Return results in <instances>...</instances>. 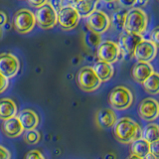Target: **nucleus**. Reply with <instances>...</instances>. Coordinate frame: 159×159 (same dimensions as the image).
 <instances>
[{
  "label": "nucleus",
  "instance_id": "30",
  "mask_svg": "<svg viewBox=\"0 0 159 159\" xmlns=\"http://www.w3.org/2000/svg\"><path fill=\"white\" fill-rule=\"evenodd\" d=\"M159 28L156 27L155 29L153 30V31L151 32V35H150V37H151V40L150 41L153 43V44H155L156 46H158V44H159Z\"/></svg>",
  "mask_w": 159,
  "mask_h": 159
},
{
  "label": "nucleus",
  "instance_id": "2",
  "mask_svg": "<svg viewBox=\"0 0 159 159\" xmlns=\"http://www.w3.org/2000/svg\"><path fill=\"white\" fill-rule=\"evenodd\" d=\"M147 15L142 9L132 8L125 15L123 29L126 33L141 35L147 28Z\"/></svg>",
  "mask_w": 159,
  "mask_h": 159
},
{
  "label": "nucleus",
  "instance_id": "39",
  "mask_svg": "<svg viewBox=\"0 0 159 159\" xmlns=\"http://www.w3.org/2000/svg\"><path fill=\"white\" fill-rule=\"evenodd\" d=\"M103 1H106V2H113V1H116V0H103Z\"/></svg>",
  "mask_w": 159,
  "mask_h": 159
},
{
  "label": "nucleus",
  "instance_id": "25",
  "mask_svg": "<svg viewBox=\"0 0 159 159\" xmlns=\"http://www.w3.org/2000/svg\"><path fill=\"white\" fill-rule=\"evenodd\" d=\"M126 11H117L112 15L111 22L116 30L121 31L124 26V20H125Z\"/></svg>",
  "mask_w": 159,
  "mask_h": 159
},
{
  "label": "nucleus",
  "instance_id": "22",
  "mask_svg": "<svg viewBox=\"0 0 159 159\" xmlns=\"http://www.w3.org/2000/svg\"><path fill=\"white\" fill-rule=\"evenodd\" d=\"M143 89L145 92L150 94H158L159 93V75L154 72L150 77H148L145 81L142 83Z\"/></svg>",
  "mask_w": 159,
  "mask_h": 159
},
{
  "label": "nucleus",
  "instance_id": "3",
  "mask_svg": "<svg viewBox=\"0 0 159 159\" xmlns=\"http://www.w3.org/2000/svg\"><path fill=\"white\" fill-rule=\"evenodd\" d=\"M108 102L112 108L117 111L127 109L133 102V94L125 87H116L109 93Z\"/></svg>",
  "mask_w": 159,
  "mask_h": 159
},
{
  "label": "nucleus",
  "instance_id": "18",
  "mask_svg": "<svg viewBox=\"0 0 159 159\" xmlns=\"http://www.w3.org/2000/svg\"><path fill=\"white\" fill-rule=\"evenodd\" d=\"M93 70L102 83L108 82L113 76V67L111 64L102 61H98L94 64Z\"/></svg>",
  "mask_w": 159,
  "mask_h": 159
},
{
  "label": "nucleus",
  "instance_id": "12",
  "mask_svg": "<svg viewBox=\"0 0 159 159\" xmlns=\"http://www.w3.org/2000/svg\"><path fill=\"white\" fill-rule=\"evenodd\" d=\"M157 54V46L153 44L150 40H142L139 43L135 50H134L133 57L138 62L150 63L152 60L156 57Z\"/></svg>",
  "mask_w": 159,
  "mask_h": 159
},
{
  "label": "nucleus",
  "instance_id": "4",
  "mask_svg": "<svg viewBox=\"0 0 159 159\" xmlns=\"http://www.w3.org/2000/svg\"><path fill=\"white\" fill-rule=\"evenodd\" d=\"M77 81L81 89L88 93L97 91L102 84L92 67H84L80 70Z\"/></svg>",
  "mask_w": 159,
  "mask_h": 159
},
{
  "label": "nucleus",
  "instance_id": "21",
  "mask_svg": "<svg viewBox=\"0 0 159 159\" xmlns=\"http://www.w3.org/2000/svg\"><path fill=\"white\" fill-rule=\"evenodd\" d=\"M97 0H81L76 6L75 9L77 10L80 17H88L93 11L96 10Z\"/></svg>",
  "mask_w": 159,
  "mask_h": 159
},
{
  "label": "nucleus",
  "instance_id": "1",
  "mask_svg": "<svg viewBox=\"0 0 159 159\" xmlns=\"http://www.w3.org/2000/svg\"><path fill=\"white\" fill-rule=\"evenodd\" d=\"M114 136L116 140L123 144H131L133 141L142 138V128L133 119L122 117L114 124Z\"/></svg>",
  "mask_w": 159,
  "mask_h": 159
},
{
  "label": "nucleus",
  "instance_id": "24",
  "mask_svg": "<svg viewBox=\"0 0 159 159\" xmlns=\"http://www.w3.org/2000/svg\"><path fill=\"white\" fill-rule=\"evenodd\" d=\"M84 43H86V45L88 47L92 48V49L98 48V45L102 43L101 35L94 33V32L89 30V31L84 35Z\"/></svg>",
  "mask_w": 159,
  "mask_h": 159
},
{
  "label": "nucleus",
  "instance_id": "28",
  "mask_svg": "<svg viewBox=\"0 0 159 159\" xmlns=\"http://www.w3.org/2000/svg\"><path fill=\"white\" fill-rule=\"evenodd\" d=\"M9 86V80L5 78L2 74H0V93H4Z\"/></svg>",
  "mask_w": 159,
  "mask_h": 159
},
{
  "label": "nucleus",
  "instance_id": "19",
  "mask_svg": "<svg viewBox=\"0 0 159 159\" xmlns=\"http://www.w3.org/2000/svg\"><path fill=\"white\" fill-rule=\"evenodd\" d=\"M17 106L11 98H4L0 99V119L6 120V119L16 116Z\"/></svg>",
  "mask_w": 159,
  "mask_h": 159
},
{
  "label": "nucleus",
  "instance_id": "31",
  "mask_svg": "<svg viewBox=\"0 0 159 159\" xmlns=\"http://www.w3.org/2000/svg\"><path fill=\"white\" fill-rule=\"evenodd\" d=\"M11 158V153L7 148L0 145V159H10Z\"/></svg>",
  "mask_w": 159,
  "mask_h": 159
},
{
  "label": "nucleus",
  "instance_id": "32",
  "mask_svg": "<svg viewBox=\"0 0 159 159\" xmlns=\"http://www.w3.org/2000/svg\"><path fill=\"white\" fill-rule=\"evenodd\" d=\"M150 152L155 156L157 159L159 158V142L150 143Z\"/></svg>",
  "mask_w": 159,
  "mask_h": 159
},
{
  "label": "nucleus",
  "instance_id": "11",
  "mask_svg": "<svg viewBox=\"0 0 159 159\" xmlns=\"http://www.w3.org/2000/svg\"><path fill=\"white\" fill-rule=\"evenodd\" d=\"M143 40L142 35L132 34V33H123L120 38H119V43L117 44L120 54L123 55V57L130 58L133 56L134 50L136 46Z\"/></svg>",
  "mask_w": 159,
  "mask_h": 159
},
{
  "label": "nucleus",
  "instance_id": "29",
  "mask_svg": "<svg viewBox=\"0 0 159 159\" xmlns=\"http://www.w3.org/2000/svg\"><path fill=\"white\" fill-rule=\"evenodd\" d=\"M28 3L30 4V6L34 8H39L43 6L44 4L48 3V0H28Z\"/></svg>",
  "mask_w": 159,
  "mask_h": 159
},
{
  "label": "nucleus",
  "instance_id": "26",
  "mask_svg": "<svg viewBox=\"0 0 159 159\" xmlns=\"http://www.w3.org/2000/svg\"><path fill=\"white\" fill-rule=\"evenodd\" d=\"M40 139H41V134L37 130V129H31V130H27L24 133V140L28 144H37Z\"/></svg>",
  "mask_w": 159,
  "mask_h": 159
},
{
  "label": "nucleus",
  "instance_id": "9",
  "mask_svg": "<svg viewBox=\"0 0 159 159\" xmlns=\"http://www.w3.org/2000/svg\"><path fill=\"white\" fill-rule=\"evenodd\" d=\"M120 56V50L118 45L112 41H103L98 47V58L99 61L108 64L116 63Z\"/></svg>",
  "mask_w": 159,
  "mask_h": 159
},
{
  "label": "nucleus",
  "instance_id": "15",
  "mask_svg": "<svg viewBox=\"0 0 159 159\" xmlns=\"http://www.w3.org/2000/svg\"><path fill=\"white\" fill-rule=\"evenodd\" d=\"M153 73H154V69L152 67V65L150 63H144V62H137L133 66L131 71L133 80L139 84H142Z\"/></svg>",
  "mask_w": 159,
  "mask_h": 159
},
{
  "label": "nucleus",
  "instance_id": "5",
  "mask_svg": "<svg viewBox=\"0 0 159 159\" xmlns=\"http://www.w3.org/2000/svg\"><path fill=\"white\" fill-rule=\"evenodd\" d=\"M34 15L36 23L42 29H51L58 23L57 11L50 3H46L39 7Z\"/></svg>",
  "mask_w": 159,
  "mask_h": 159
},
{
  "label": "nucleus",
  "instance_id": "27",
  "mask_svg": "<svg viewBox=\"0 0 159 159\" xmlns=\"http://www.w3.org/2000/svg\"><path fill=\"white\" fill-rule=\"evenodd\" d=\"M25 159H46V158L44 157V155L39 150L34 149V150H30L26 153Z\"/></svg>",
  "mask_w": 159,
  "mask_h": 159
},
{
  "label": "nucleus",
  "instance_id": "14",
  "mask_svg": "<svg viewBox=\"0 0 159 159\" xmlns=\"http://www.w3.org/2000/svg\"><path fill=\"white\" fill-rule=\"evenodd\" d=\"M117 120L116 114L111 108H101L96 114V122L98 127L109 129L114 126Z\"/></svg>",
  "mask_w": 159,
  "mask_h": 159
},
{
  "label": "nucleus",
  "instance_id": "8",
  "mask_svg": "<svg viewBox=\"0 0 159 159\" xmlns=\"http://www.w3.org/2000/svg\"><path fill=\"white\" fill-rule=\"evenodd\" d=\"M58 23L64 30H72L77 26L80 21V16L75 7L63 6L60 8L59 12H57Z\"/></svg>",
  "mask_w": 159,
  "mask_h": 159
},
{
  "label": "nucleus",
  "instance_id": "6",
  "mask_svg": "<svg viewBox=\"0 0 159 159\" xmlns=\"http://www.w3.org/2000/svg\"><path fill=\"white\" fill-rule=\"evenodd\" d=\"M35 24H36L35 15L28 9H21L14 15V29L20 34H27L31 32Z\"/></svg>",
  "mask_w": 159,
  "mask_h": 159
},
{
  "label": "nucleus",
  "instance_id": "34",
  "mask_svg": "<svg viewBox=\"0 0 159 159\" xmlns=\"http://www.w3.org/2000/svg\"><path fill=\"white\" fill-rule=\"evenodd\" d=\"M119 3H120L123 7L128 8V7H132L135 0H118Z\"/></svg>",
  "mask_w": 159,
  "mask_h": 159
},
{
  "label": "nucleus",
  "instance_id": "7",
  "mask_svg": "<svg viewBox=\"0 0 159 159\" xmlns=\"http://www.w3.org/2000/svg\"><path fill=\"white\" fill-rule=\"evenodd\" d=\"M87 25L91 31L101 35L111 26V19L107 13L96 9L87 17Z\"/></svg>",
  "mask_w": 159,
  "mask_h": 159
},
{
  "label": "nucleus",
  "instance_id": "37",
  "mask_svg": "<svg viewBox=\"0 0 159 159\" xmlns=\"http://www.w3.org/2000/svg\"><path fill=\"white\" fill-rule=\"evenodd\" d=\"M143 159H157V158H156L155 156H154L151 152H149V153L147 154V155H146L145 157H144Z\"/></svg>",
  "mask_w": 159,
  "mask_h": 159
},
{
  "label": "nucleus",
  "instance_id": "38",
  "mask_svg": "<svg viewBox=\"0 0 159 159\" xmlns=\"http://www.w3.org/2000/svg\"><path fill=\"white\" fill-rule=\"evenodd\" d=\"M127 159H142V158H140V157H138V156H136V155H133V154H130L128 157H127Z\"/></svg>",
  "mask_w": 159,
  "mask_h": 159
},
{
  "label": "nucleus",
  "instance_id": "17",
  "mask_svg": "<svg viewBox=\"0 0 159 159\" xmlns=\"http://www.w3.org/2000/svg\"><path fill=\"white\" fill-rule=\"evenodd\" d=\"M2 130L5 133V135L10 138H16L22 135L24 129L20 123L17 116L3 120L2 123Z\"/></svg>",
  "mask_w": 159,
  "mask_h": 159
},
{
  "label": "nucleus",
  "instance_id": "13",
  "mask_svg": "<svg viewBox=\"0 0 159 159\" xmlns=\"http://www.w3.org/2000/svg\"><path fill=\"white\" fill-rule=\"evenodd\" d=\"M138 113L141 119L145 121H153L159 116V104L152 98H144L138 107Z\"/></svg>",
  "mask_w": 159,
  "mask_h": 159
},
{
  "label": "nucleus",
  "instance_id": "20",
  "mask_svg": "<svg viewBox=\"0 0 159 159\" xmlns=\"http://www.w3.org/2000/svg\"><path fill=\"white\" fill-rule=\"evenodd\" d=\"M130 151L133 155H136L143 159L149 152H150V143H148L146 140H144L143 138H139L131 143Z\"/></svg>",
  "mask_w": 159,
  "mask_h": 159
},
{
  "label": "nucleus",
  "instance_id": "33",
  "mask_svg": "<svg viewBox=\"0 0 159 159\" xmlns=\"http://www.w3.org/2000/svg\"><path fill=\"white\" fill-rule=\"evenodd\" d=\"M149 0H135V2L133 4V8H137V9H141L142 7H144L145 5L148 3Z\"/></svg>",
  "mask_w": 159,
  "mask_h": 159
},
{
  "label": "nucleus",
  "instance_id": "10",
  "mask_svg": "<svg viewBox=\"0 0 159 159\" xmlns=\"http://www.w3.org/2000/svg\"><path fill=\"white\" fill-rule=\"evenodd\" d=\"M20 70V63L16 56L10 53L0 54V74L8 80L15 77Z\"/></svg>",
  "mask_w": 159,
  "mask_h": 159
},
{
  "label": "nucleus",
  "instance_id": "16",
  "mask_svg": "<svg viewBox=\"0 0 159 159\" xmlns=\"http://www.w3.org/2000/svg\"><path fill=\"white\" fill-rule=\"evenodd\" d=\"M17 117L25 131L35 129L38 126L40 121L38 114L32 109H23L20 111Z\"/></svg>",
  "mask_w": 159,
  "mask_h": 159
},
{
  "label": "nucleus",
  "instance_id": "36",
  "mask_svg": "<svg viewBox=\"0 0 159 159\" xmlns=\"http://www.w3.org/2000/svg\"><path fill=\"white\" fill-rule=\"evenodd\" d=\"M66 1L70 4V6H73V7H75L76 5L81 1V0H66Z\"/></svg>",
  "mask_w": 159,
  "mask_h": 159
},
{
  "label": "nucleus",
  "instance_id": "23",
  "mask_svg": "<svg viewBox=\"0 0 159 159\" xmlns=\"http://www.w3.org/2000/svg\"><path fill=\"white\" fill-rule=\"evenodd\" d=\"M142 138L148 143L157 142L159 140V127L156 123H150L142 130Z\"/></svg>",
  "mask_w": 159,
  "mask_h": 159
},
{
  "label": "nucleus",
  "instance_id": "35",
  "mask_svg": "<svg viewBox=\"0 0 159 159\" xmlns=\"http://www.w3.org/2000/svg\"><path fill=\"white\" fill-rule=\"evenodd\" d=\"M7 21V16L3 11H0V26H3V25L6 23Z\"/></svg>",
  "mask_w": 159,
  "mask_h": 159
}]
</instances>
